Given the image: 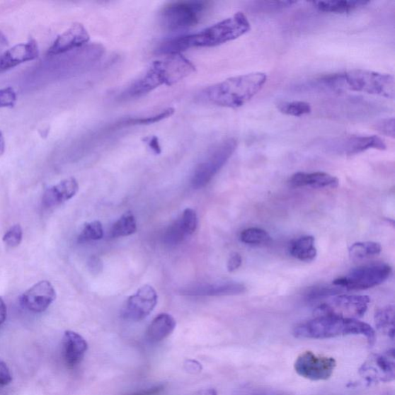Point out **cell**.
<instances>
[{"label": "cell", "mask_w": 395, "mask_h": 395, "mask_svg": "<svg viewBox=\"0 0 395 395\" xmlns=\"http://www.w3.org/2000/svg\"><path fill=\"white\" fill-rule=\"evenodd\" d=\"M251 30L247 16L238 12L229 18L190 35L179 36L163 42L158 50L160 55H173L193 47H212L226 44L243 37Z\"/></svg>", "instance_id": "obj_1"}, {"label": "cell", "mask_w": 395, "mask_h": 395, "mask_svg": "<svg viewBox=\"0 0 395 395\" xmlns=\"http://www.w3.org/2000/svg\"><path fill=\"white\" fill-rule=\"evenodd\" d=\"M195 71L194 64L181 54L167 55L151 63L139 79L119 94L118 99L140 98L162 85L171 86L183 81Z\"/></svg>", "instance_id": "obj_2"}, {"label": "cell", "mask_w": 395, "mask_h": 395, "mask_svg": "<svg viewBox=\"0 0 395 395\" xmlns=\"http://www.w3.org/2000/svg\"><path fill=\"white\" fill-rule=\"evenodd\" d=\"M268 75L254 72L230 77L201 93L202 101L222 108H239L251 101L264 87Z\"/></svg>", "instance_id": "obj_3"}, {"label": "cell", "mask_w": 395, "mask_h": 395, "mask_svg": "<svg viewBox=\"0 0 395 395\" xmlns=\"http://www.w3.org/2000/svg\"><path fill=\"white\" fill-rule=\"evenodd\" d=\"M321 83L334 90L365 93L391 100L395 96V79L393 75L363 69H354L324 76Z\"/></svg>", "instance_id": "obj_4"}, {"label": "cell", "mask_w": 395, "mask_h": 395, "mask_svg": "<svg viewBox=\"0 0 395 395\" xmlns=\"http://www.w3.org/2000/svg\"><path fill=\"white\" fill-rule=\"evenodd\" d=\"M294 335L297 338L316 340L362 335L369 345H372L375 341V331L370 325L356 319L334 316H315L311 321L297 325Z\"/></svg>", "instance_id": "obj_5"}, {"label": "cell", "mask_w": 395, "mask_h": 395, "mask_svg": "<svg viewBox=\"0 0 395 395\" xmlns=\"http://www.w3.org/2000/svg\"><path fill=\"white\" fill-rule=\"evenodd\" d=\"M210 3L205 1H178L167 4L159 13L163 28L170 32L190 29L200 22Z\"/></svg>", "instance_id": "obj_6"}, {"label": "cell", "mask_w": 395, "mask_h": 395, "mask_svg": "<svg viewBox=\"0 0 395 395\" xmlns=\"http://www.w3.org/2000/svg\"><path fill=\"white\" fill-rule=\"evenodd\" d=\"M237 145V141L231 137L214 146L194 171L192 184L195 190L205 187L211 181L233 156Z\"/></svg>", "instance_id": "obj_7"}, {"label": "cell", "mask_w": 395, "mask_h": 395, "mask_svg": "<svg viewBox=\"0 0 395 395\" xmlns=\"http://www.w3.org/2000/svg\"><path fill=\"white\" fill-rule=\"evenodd\" d=\"M392 273L391 265L377 263L360 266L351 270L346 276L333 282V285L347 290H364L382 285Z\"/></svg>", "instance_id": "obj_8"}, {"label": "cell", "mask_w": 395, "mask_h": 395, "mask_svg": "<svg viewBox=\"0 0 395 395\" xmlns=\"http://www.w3.org/2000/svg\"><path fill=\"white\" fill-rule=\"evenodd\" d=\"M370 302V298L364 295L333 296L315 309L314 315L334 316L357 320L365 314Z\"/></svg>", "instance_id": "obj_9"}, {"label": "cell", "mask_w": 395, "mask_h": 395, "mask_svg": "<svg viewBox=\"0 0 395 395\" xmlns=\"http://www.w3.org/2000/svg\"><path fill=\"white\" fill-rule=\"evenodd\" d=\"M336 366L334 358L316 355L311 351L300 354L294 363L295 371L299 376L314 382L329 379Z\"/></svg>", "instance_id": "obj_10"}, {"label": "cell", "mask_w": 395, "mask_h": 395, "mask_svg": "<svg viewBox=\"0 0 395 395\" xmlns=\"http://www.w3.org/2000/svg\"><path fill=\"white\" fill-rule=\"evenodd\" d=\"M359 374L368 384L388 383L394 380V349L384 354H373L359 369Z\"/></svg>", "instance_id": "obj_11"}, {"label": "cell", "mask_w": 395, "mask_h": 395, "mask_svg": "<svg viewBox=\"0 0 395 395\" xmlns=\"http://www.w3.org/2000/svg\"><path fill=\"white\" fill-rule=\"evenodd\" d=\"M157 303L156 290L149 285H144L126 300L122 307V316L128 321H142L151 314Z\"/></svg>", "instance_id": "obj_12"}, {"label": "cell", "mask_w": 395, "mask_h": 395, "mask_svg": "<svg viewBox=\"0 0 395 395\" xmlns=\"http://www.w3.org/2000/svg\"><path fill=\"white\" fill-rule=\"evenodd\" d=\"M56 298L57 293L52 283L42 280L25 292L21 297V302L31 312L42 313L47 310Z\"/></svg>", "instance_id": "obj_13"}, {"label": "cell", "mask_w": 395, "mask_h": 395, "mask_svg": "<svg viewBox=\"0 0 395 395\" xmlns=\"http://www.w3.org/2000/svg\"><path fill=\"white\" fill-rule=\"evenodd\" d=\"M331 149L351 156L370 149L384 151L387 145L377 135H351L331 142Z\"/></svg>", "instance_id": "obj_14"}, {"label": "cell", "mask_w": 395, "mask_h": 395, "mask_svg": "<svg viewBox=\"0 0 395 395\" xmlns=\"http://www.w3.org/2000/svg\"><path fill=\"white\" fill-rule=\"evenodd\" d=\"M89 41V33L84 25L74 23L57 38L52 46L49 48L47 55H59L70 52L88 45Z\"/></svg>", "instance_id": "obj_15"}, {"label": "cell", "mask_w": 395, "mask_h": 395, "mask_svg": "<svg viewBox=\"0 0 395 395\" xmlns=\"http://www.w3.org/2000/svg\"><path fill=\"white\" fill-rule=\"evenodd\" d=\"M39 55L38 42L34 39L16 45L0 56V71L34 61L38 58Z\"/></svg>", "instance_id": "obj_16"}, {"label": "cell", "mask_w": 395, "mask_h": 395, "mask_svg": "<svg viewBox=\"0 0 395 395\" xmlns=\"http://www.w3.org/2000/svg\"><path fill=\"white\" fill-rule=\"evenodd\" d=\"M79 190V185L74 178H66L47 188L42 195V204L47 208L57 207L71 200Z\"/></svg>", "instance_id": "obj_17"}, {"label": "cell", "mask_w": 395, "mask_h": 395, "mask_svg": "<svg viewBox=\"0 0 395 395\" xmlns=\"http://www.w3.org/2000/svg\"><path fill=\"white\" fill-rule=\"evenodd\" d=\"M289 184L293 188H335L339 185V179L324 171H300L290 177Z\"/></svg>", "instance_id": "obj_18"}, {"label": "cell", "mask_w": 395, "mask_h": 395, "mask_svg": "<svg viewBox=\"0 0 395 395\" xmlns=\"http://www.w3.org/2000/svg\"><path fill=\"white\" fill-rule=\"evenodd\" d=\"M62 343L67 365L71 367L79 365L88 349V342L79 333L67 331L64 333Z\"/></svg>", "instance_id": "obj_19"}, {"label": "cell", "mask_w": 395, "mask_h": 395, "mask_svg": "<svg viewBox=\"0 0 395 395\" xmlns=\"http://www.w3.org/2000/svg\"><path fill=\"white\" fill-rule=\"evenodd\" d=\"M176 328L174 317L168 314H161L154 319L146 331L145 338L151 343L164 340Z\"/></svg>", "instance_id": "obj_20"}, {"label": "cell", "mask_w": 395, "mask_h": 395, "mask_svg": "<svg viewBox=\"0 0 395 395\" xmlns=\"http://www.w3.org/2000/svg\"><path fill=\"white\" fill-rule=\"evenodd\" d=\"M246 291V287L243 283L227 282L193 287L185 293L188 295L200 296H234L243 294Z\"/></svg>", "instance_id": "obj_21"}, {"label": "cell", "mask_w": 395, "mask_h": 395, "mask_svg": "<svg viewBox=\"0 0 395 395\" xmlns=\"http://www.w3.org/2000/svg\"><path fill=\"white\" fill-rule=\"evenodd\" d=\"M370 4L364 0H331V1H314L311 3L316 10L328 13L345 14L354 12Z\"/></svg>", "instance_id": "obj_22"}, {"label": "cell", "mask_w": 395, "mask_h": 395, "mask_svg": "<svg viewBox=\"0 0 395 395\" xmlns=\"http://www.w3.org/2000/svg\"><path fill=\"white\" fill-rule=\"evenodd\" d=\"M315 239L311 236L300 237L290 247V253L294 258L303 262H311L315 260L317 251L315 247Z\"/></svg>", "instance_id": "obj_23"}, {"label": "cell", "mask_w": 395, "mask_h": 395, "mask_svg": "<svg viewBox=\"0 0 395 395\" xmlns=\"http://www.w3.org/2000/svg\"><path fill=\"white\" fill-rule=\"evenodd\" d=\"M374 323L377 330L391 340L394 339V307L386 306L377 311Z\"/></svg>", "instance_id": "obj_24"}, {"label": "cell", "mask_w": 395, "mask_h": 395, "mask_svg": "<svg viewBox=\"0 0 395 395\" xmlns=\"http://www.w3.org/2000/svg\"><path fill=\"white\" fill-rule=\"evenodd\" d=\"M137 231V223L134 214L127 212L113 225L110 230L111 236L125 237L131 236Z\"/></svg>", "instance_id": "obj_25"}, {"label": "cell", "mask_w": 395, "mask_h": 395, "mask_svg": "<svg viewBox=\"0 0 395 395\" xmlns=\"http://www.w3.org/2000/svg\"><path fill=\"white\" fill-rule=\"evenodd\" d=\"M382 252V246L375 242L356 243L349 248V254L352 259L362 260L370 258Z\"/></svg>", "instance_id": "obj_26"}, {"label": "cell", "mask_w": 395, "mask_h": 395, "mask_svg": "<svg viewBox=\"0 0 395 395\" xmlns=\"http://www.w3.org/2000/svg\"><path fill=\"white\" fill-rule=\"evenodd\" d=\"M278 109L283 115L292 117H303L311 113L312 108L309 103L302 101L282 102Z\"/></svg>", "instance_id": "obj_27"}, {"label": "cell", "mask_w": 395, "mask_h": 395, "mask_svg": "<svg viewBox=\"0 0 395 395\" xmlns=\"http://www.w3.org/2000/svg\"><path fill=\"white\" fill-rule=\"evenodd\" d=\"M271 237L265 230L261 228H248L240 234V240L248 245H261L270 241Z\"/></svg>", "instance_id": "obj_28"}, {"label": "cell", "mask_w": 395, "mask_h": 395, "mask_svg": "<svg viewBox=\"0 0 395 395\" xmlns=\"http://www.w3.org/2000/svg\"><path fill=\"white\" fill-rule=\"evenodd\" d=\"M104 236V230L99 221H93L85 224L79 236V241L81 243L96 241Z\"/></svg>", "instance_id": "obj_29"}, {"label": "cell", "mask_w": 395, "mask_h": 395, "mask_svg": "<svg viewBox=\"0 0 395 395\" xmlns=\"http://www.w3.org/2000/svg\"><path fill=\"white\" fill-rule=\"evenodd\" d=\"M343 292V289L338 286L315 287L308 290L307 298L309 300L322 299L338 295Z\"/></svg>", "instance_id": "obj_30"}, {"label": "cell", "mask_w": 395, "mask_h": 395, "mask_svg": "<svg viewBox=\"0 0 395 395\" xmlns=\"http://www.w3.org/2000/svg\"><path fill=\"white\" fill-rule=\"evenodd\" d=\"M187 236L180 219L170 226L166 231V241L170 245H176L181 242Z\"/></svg>", "instance_id": "obj_31"}, {"label": "cell", "mask_w": 395, "mask_h": 395, "mask_svg": "<svg viewBox=\"0 0 395 395\" xmlns=\"http://www.w3.org/2000/svg\"><path fill=\"white\" fill-rule=\"evenodd\" d=\"M23 229L21 225L16 224L8 229L3 237L4 244L11 248H16L22 242Z\"/></svg>", "instance_id": "obj_32"}, {"label": "cell", "mask_w": 395, "mask_h": 395, "mask_svg": "<svg viewBox=\"0 0 395 395\" xmlns=\"http://www.w3.org/2000/svg\"><path fill=\"white\" fill-rule=\"evenodd\" d=\"M297 4L296 1H263L256 2L253 6L256 11H273L283 10Z\"/></svg>", "instance_id": "obj_33"}, {"label": "cell", "mask_w": 395, "mask_h": 395, "mask_svg": "<svg viewBox=\"0 0 395 395\" xmlns=\"http://www.w3.org/2000/svg\"><path fill=\"white\" fill-rule=\"evenodd\" d=\"M182 224L187 235H191L197 229L198 218L195 210L186 209L183 214L181 219Z\"/></svg>", "instance_id": "obj_34"}, {"label": "cell", "mask_w": 395, "mask_h": 395, "mask_svg": "<svg viewBox=\"0 0 395 395\" xmlns=\"http://www.w3.org/2000/svg\"><path fill=\"white\" fill-rule=\"evenodd\" d=\"M16 101V93L13 88L0 89V108H13Z\"/></svg>", "instance_id": "obj_35"}, {"label": "cell", "mask_w": 395, "mask_h": 395, "mask_svg": "<svg viewBox=\"0 0 395 395\" xmlns=\"http://www.w3.org/2000/svg\"><path fill=\"white\" fill-rule=\"evenodd\" d=\"M394 118H384L374 124V128L382 134L394 139Z\"/></svg>", "instance_id": "obj_36"}, {"label": "cell", "mask_w": 395, "mask_h": 395, "mask_svg": "<svg viewBox=\"0 0 395 395\" xmlns=\"http://www.w3.org/2000/svg\"><path fill=\"white\" fill-rule=\"evenodd\" d=\"M12 375L6 364L0 360V385H8L12 382Z\"/></svg>", "instance_id": "obj_37"}, {"label": "cell", "mask_w": 395, "mask_h": 395, "mask_svg": "<svg viewBox=\"0 0 395 395\" xmlns=\"http://www.w3.org/2000/svg\"><path fill=\"white\" fill-rule=\"evenodd\" d=\"M242 263L243 259L241 255L237 253L231 254L227 263L228 271L231 273L237 270L240 266H241Z\"/></svg>", "instance_id": "obj_38"}, {"label": "cell", "mask_w": 395, "mask_h": 395, "mask_svg": "<svg viewBox=\"0 0 395 395\" xmlns=\"http://www.w3.org/2000/svg\"><path fill=\"white\" fill-rule=\"evenodd\" d=\"M165 391V385L159 384L152 388L137 391L127 395H160Z\"/></svg>", "instance_id": "obj_39"}, {"label": "cell", "mask_w": 395, "mask_h": 395, "mask_svg": "<svg viewBox=\"0 0 395 395\" xmlns=\"http://www.w3.org/2000/svg\"><path fill=\"white\" fill-rule=\"evenodd\" d=\"M149 148L156 154H160L161 151V146L159 142L158 137L156 136L147 137L145 140Z\"/></svg>", "instance_id": "obj_40"}, {"label": "cell", "mask_w": 395, "mask_h": 395, "mask_svg": "<svg viewBox=\"0 0 395 395\" xmlns=\"http://www.w3.org/2000/svg\"><path fill=\"white\" fill-rule=\"evenodd\" d=\"M89 266L91 270L94 273H98L102 270V263L96 256L91 257L89 262Z\"/></svg>", "instance_id": "obj_41"}, {"label": "cell", "mask_w": 395, "mask_h": 395, "mask_svg": "<svg viewBox=\"0 0 395 395\" xmlns=\"http://www.w3.org/2000/svg\"><path fill=\"white\" fill-rule=\"evenodd\" d=\"M7 316V308L4 299L0 297V326L6 321Z\"/></svg>", "instance_id": "obj_42"}, {"label": "cell", "mask_w": 395, "mask_h": 395, "mask_svg": "<svg viewBox=\"0 0 395 395\" xmlns=\"http://www.w3.org/2000/svg\"><path fill=\"white\" fill-rule=\"evenodd\" d=\"M6 149V142L2 132H0V156H3Z\"/></svg>", "instance_id": "obj_43"}, {"label": "cell", "mask_w": 395, "mask_h": 395, "mask_svg": "<svg viewBox=\"0 0 395 395\" xmlns=\"http://www.w3.org/2000/svg\"><path fill=\"white\" fill-rule=\"evenodd\" d=\"M193 395H217V393L213 389H208L198 391Z\"/></svg>", "instance_id": "obj_44"}, {"label": "cell", "mask_w": 395, "mask_h": 395, "mask_svg": "<svg viewBox=\"0 0 395 395\" xmlns=\"http://www.w3.org/2000/svg\"><path fill=\"white\" fill-rule=\"evenodd\" d=\"M7 39L6 38V37L4 35V34L0 32V46L4 45L6 46L7 45Z\"/></svg>", "instance_id": "obj_45"}, {"label": "cell", "mask_w": 395, "mask_h": 395, "mask_svg": "<svg viewBox=\"0 0 395 395\" xmlns=\"http://www.w3.org/2000/svg\"><path fill=\"white\" fill-rule=\"evenodd\" d=\"M251 395H272V394H251Z\"/></svg>", "instance_id": "obj_46"}]
</instances>
